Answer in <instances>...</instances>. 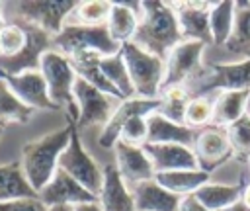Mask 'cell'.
<instances>
[{
    "mask_svg": "<svg viewBox=\"0 0 250 211\" xmlns=\"http://www.w3.org/2000/svg\"><path fill=\"white\" fill-rule=\"evenodd\" d=\"M72 131H74V121L66 117V123L62 127L41 133L21 147L18 160L35 193H39L59 170L61 154L68 147Z\"/></svg>",
    "mask_w": 250,
    "mask_h": 211,
    "instance_id": "6da1fadb",
    "label": "cell"
},
{
    "mask_svg": "<svg viewBox=\"0 0 250 211\" xmlns=\"http://www.w3.org/2000/svg\"><path fill=\"white\" fill-rule=\"evenodd\" d=\"M182 41L184 37L172 4L160 0L145 2V14L133 37V43L160 59H166L168 53Z\"/></svg>",
    "mask_w": 250,
    "mask_h": 211,
    "instance_id": "7a4b0ae2",
    "label": "cell"
},
{
    "mask_svg": "<svg viewBox=\"0 0 250 211\" xmlns=\"http://www.w3.org/2000/svg\"><path fill=\"white\" fill-rule=\"evenodd\" d=\"M53 49L68 57L72 63H78L117 55L121 45L109 35L107 25L64 23L61 33L53 37Z\"/></svg>",
    "mask_w": 250,
    "mask_h": 211,
    "instance_id": "3957f363",
    "label": "cell"
},
{
    "mask_svg": "<svg viewBox=\"0 0 250 211\" xmlns=\"http://www.w3.org/2000/svg\"><path fill=\"white\" fill-rule=\"evenodd\" d=\"M76 4V0H23L0 2V8L6 23H31L55 37L64 27Z\"/></svg>",
    "mask_w": 250,
    "mask_h": 211,
    "instance_id": "277c9868",
    "label": "cell"
},
{
    "mask_svg": "<svg viewBox=\"0 0 250 211\" xmlns=\"http://www.w3.org/2000/svg\"><path fill=\"white\" fill-rule=\"evenodd\" d=\"M186 90L189 96L215 98L221 92L250 90V57L240 61H213L205 63L203 72L191 80Z\"/></svg>",
    "mask_w": 250,
    "mask_h": 211,
    "instance_id": "5b68a950",
    "label": "cell"
},
{
    "mask_svg": "<svg viewBox=\"0 0 250 211\" xmlns=\"http://www.w3.org/2000/svg\"><path fill=\"white\" fill-rule=\"evenodd\" d=\"M119 53L127 64L135 96L145 100H158L162 94V82L166 72L164 59L148 53L133 41L121 45Z\"/></svg>",
    "mask_w": 250,
    "mask_h": 211,
    "instance_id": "8992f818",
    "label": "cell"
},
{
    "mask_svg": "<svg viewBox=\"0 0 250 211\" xmlns=\"http://www.w3.org/2000/svg\"><path fill=\"white\" fill-rule=\"evenodd\" d=\"M39 70L47 82V90L49 96L53 100V104L59 109L66 111V117H70L72 121H76L78 117V107L74 102V84H76V70L74 64L68 57H64L62 53H59L57 49H49L39 63Z\"/></svg>",
    "mask_w": 250,
    "mask_h": 211,
    "instance_id": "52a82bcc",
    "label": "cell"
},
{
    "mask_svg": "<svg viewBox=\"0 0 250 211\" xmlns=\"http://www.w3.org/2000/svg\"><path fill=\"white\" fill-rule=\"evenodd\" d=\"M72 94L78 107V117L74 121L78 133H90V131L100 133L107 125V121L111 119L119 104L123 102L115 96L100 92L80 76L76 78Z\"/></svg>",
    "mask_w": 250,
    "mask_h": 211,
    "instance_id": "ba28073f",
    "label": "cell"
},
{
    "mask_svg": "<svg viewBox=\"0 0 250 211\" xmlns=\"http://www.w3.org/2000/svg\"><path fill=\"white\" fill-rule=\"evenodd\" d=\"M59 168L64 170L80 186H84L90 193H94L98 197V193L102 190V184H104V164L98 162L92 156V152L86 148V145L82 143V139L76 131V125H74L68 147L61 154Z\"/></svg>",
    "mask_w": 250,
    "mask_h": 211,
    "instance_id": "9c48e42d",
    "label": "cell"
},
{
    "mask_svg": "<svg viewBox=\"0 0 250 211\" xmlns=\"http://www.w3.org/2000/svg\"><path fill=\"white\" fill-rule=\"evenodd\" d=\"M205 51H207V45L201 41L178 43L164 59L166 72H164L162 92L176 86H188L191 80H195L205 68V63H203Z\"/></svg>",
    "mask_w": 250,
    "mask_h": 211,
    "instance_id": "30bf717a",
    "label": "cell"
},
{
    "mask_svg": "<svg viewBox=\"0 0 250 211\" xmlns=\"http://www.w3.org/2000/svg\"><path fill=\"white\" fill-rule=\"evenodd\" d=\"M193 152L197 158V166L207 174H211L221 164H225L227 160L236 156L232 150L230 139L227 135V129L217 127V125H209V127L197 131L195 143H193Z\"/></svg>",
    "mask_w": 250,
    "mask_h": 211,
    "instance_id": "8fae6325",
    "label": "cell"
},
{
    "mask_svg": "<svg viewBox=\"0 0 250 211\" xmlns=\"http://www.w3.org/2000/svg\"><path fill=\"white\" fill-rule=\"evenodd\" d=\"M111 160L129 188H135L143 182L154 180V176H156L154 166H152L148 154L145 152V147L117 141L111 148Z\"/></svg>",
    "mask_w": 250,
    "mask_h": 211,
    "instance_id": "7c38bea8",
    "label": "cell"
},
{
    "mask_svg": "<svg viewBox=\"0 0 250 211\" xmlns=\"http://www.w3.org/2000/svg\"><path fill=\"white\" fill-rule=\"evenodd\" d=\"M8 86L14 90V94L33 111H57L59 107L53 104L47 82L41 74V70H25L20 74H0Z\"/></svg>",
    "mask_w": 250,
    "mask_h": 211,
    "instance_id": "4fadbf2b",
    "label": "cell"
},
{
    "mask_svg": "<svg viewBox=\"0 0 250 211\" xmlns=\"http://www.w3.org/2000/svg\"><path fill=\"white\" fill-rule=\"evenodd\" d=\"M160 106V98L158 100H145V98H129L123 100L119 104V107L115 109V113L111 115V119L107 121V125L100 131L98 135V147L105 152H111L113 145L119 141V133L121 127L135 115H150L152 111H156Z\"/></svg>",
    "mask_w": 250,
    "mask_h": 211,
    "instance_id": "5bb4252c",
    "label": "cell"
},
{
    "mask_svg": "<svg viewBox=\"0 0 250 211\" xmlns=\"http://www.w3.org/2000/svg\"><path fill=\"white\" fill-rule=\"evenodd\" d=\"M184 41H201L211 47V27H209V10L213 2H170Z\"/></svg>",
    "mask_w": 250,
    "mask_h": 211,
    "instance_id": "9a60e30c",
    "label": "cell"
},
{
    "mask_svg": "<svg viewBox=\"0 0 250 211\" xmlns=\"http://www.w3.org/2000/svg\"><path fill=\"white\" fill-rule=\"evenodd\" d=\"M37 195L47 207H55V205H70V207H74V205L98 199L94 193H90L84 186H80L72 176H68L61 168L55 172L53 180Z\"/></svg>",
    "mask_w": 250,
    "mask_h": 211,
    "instance_id": "2e32d148",
    "label": "cell"
},
{
    "mask_svg": "<svg viewBox=\"0 0 250 211\" xmlns=\"http://www.w3.org/2000/svg\"><path fill=\"white\" fill-rule=\"evenodd\" d=\"M145 152L148 154L154 172H176V170H195L197 158L191 147L188 145H178V143H164V145H154L146 143Z\"/></svg>",
    "mask_w": 250,
    "mask_h": 211,
    "instance_id": "e0dca14e",
    "label": "cell"
},
{
    "mask_svg": "<svg viewBox=\"0 0 250 211\" xmlns=\"http://www.w3.org/2000/svg\"><path fill=\"white\" fill-rule=\"evenodd\" d=\"M98 203L104 211H137L133 191L117 172L113 160L104 164V184L98 193Z\"/></svg>",
    "mask_w": 250,
    "mask_h": 211,
    "instance_id": "ac0fdd59",
    "label": "cell"
},
{
    "mask_svg": "<svg viewBox=\"0 0 250 211\" xmlns=\"http://www.w3.org/2000/svg\"><path fill=\"white\" fill-rule=\"evenodd\" d=\"M143 14H145V2H113L105 23L109 35L119 45L133 41L139 23L143 20Z\"/></svg>",
    "mask_w": 250,
    "mask_h": 211,
    "instance_id": "d6986e66",
    "label": "cell"
},
{
    "mask_svg": "<svg viewBox=\"0 0 250 211\" xmlns=\"http://www.w3.org/2000/svg\"><path fill=\"white\" fill-rule=\"evenodd\" d=\"M131 191H133V201L137 211H178L184 199L168 191L166 188H162L156 180L143 182L131 188Z\"/></svg>",
    "mask_w": 250,
    "mask_h": 211,
    "instance_id": "ffe728a7",
    "label": "cell"
},
{
    "mask_svg": "<svg viewBox=\"0 0 250 211\" xmlns=\"http://www.w3.org/2000/svg\"><path fill=\"white\" fill-rule=\"evenodd\" d=\"M146 125H148L146 143H154V145L178 143V145H188L193 148L195 135H197L195 129H191L188 125L174 123V121L166 119L164 115H160L158 111H152L150 115H146Z\"/></svg>",
    "mask_w": 250,
    "mask_h": 211,
    "instance_id": "44dd1931",
    "label": "cell"
},
{
    "mask_svg": "<svg viewBox=\"0 0 250 211\" xmlns=\"http://www.w3.org/2000/svg\"><path fill=\"white\" fill-rule=\"evenodd\" d=\"M250 102V90H234V92H221L213 98L215 113H213V125L217 127H229L230 123L238 121L248 111Z\"/></svg>",
    "mask_w": 250,
    "mask_h": 211,
    "instance_id": "7402d4cb",
    "label": "cell"
},
{
    "mask_svg": "<svg viewBox=\"0 0 250 211\" xmlns=\"http://www.w3.org/2000/svg\"><path fill=\"white\" fill-rule=\"evenodd\" d=\"M246 186H230V184H219V182H207L203 184L193 197L207 209V211H225L238 199H242V191Z\"/></svg>",
    "mask_w": 250,
    "mask_h": 211,
    "instance_id": "603a6c76",
    "label": "cell"
},
{
    "mask_svg": "<svg viewBox=\"0 0 250 211\" xmlns=\"http://www.w3.org/2000/svg\"><path fill=\"white\" fill-rule=\"evenodd\" d=\"M234 14H236V2H213L209 10V27H211V47L223 49L234 31Z\"/></svg>",
    "mask_w": 250,
    "mask_h": 211,
    "instance_id": "cb8c5ba5",
    "label": "cell"
},
{
    "mask_svg": "<svg viewBox=\"0 0 250 211\" xmlns=\"http://www.w3.org/2000/svg\"><path fill=\"white\" fill-rule=\"evenodd\" d=\"M209 174L203 172L201 168H195V170H176V172H162V174H156L154 180L166 188L168 191L180 195V197H188V195H193L203 184L209 182Z\"/></svg>",
    "mask_w": 250,
    "mask_h": 211,
    "instance_id": "d4e9b609",
    "label": "cell"
},
{
    "mask_svg": "<svg viewBox=\"0 0 250 211\" xmlns=\"http://www.w3.org/2000/svg\"><path fill=\"white\" fill-rule=\"evenodd\" d=\"M35 190L29 186L20 160L0 162V201L20 199V197H35Z\"/></svg>",
    "mask_w": 250,
    "mask_h": 211,
    "instance_id": "484cf974",
    "label": "cell"
},
{
    "mask_svg": "<svg viewBox=\"0 0 250 211\" xmlns=\"http://www.w3.org/2000/svg\"><path fill=\"white\" fill-rule=\"evenodd\" d=\"M223 49L229 55H232L234 61L250 57V0L236 2L234 31H232L230 41Z\"/></svg>",
    "mask_w": 250,
    "mask_h": 211,
    "instance_id": "4316f807",
    "label": "cell"
},
{
    "mask_svg": "<svg viewBox=\"0 0 250 211\" xmlns=\"http://www.w3.org/2000/svg\"><path fill=\"white\" fill-rule=\"evenodd\" d=\"M33 113L35 111L31 107H27L14 94V90L8 86V82L0 76V127L8 129L10 123L25 125L27 121H31Z\"/></svg>",
    "mask_w": 250,
    "mask_h": 211,
    "instance_id": "83f0119b",
    "label": "cell"
},
{
    "mask_svg": "<svg viewBox=\"0 0 250 211\" xmlns=\"http://www.w3.org/2000/svg\"><path fill=\"white\" fill-rule=\"evenodd\" d=\"M102 72L105 74V78L111 82V86L119 92L121 100H129V98H135V90H133V84H131V76H129V70H127V64L121 57V53L117 55H111V57H104L98 61Z\"/></svg>",
    "mask_w": 250,
    "mask_h": 211,
    "instance_id": "f1b7e54d",
    "label": "cell"
},
{
    "mask_svg": "<svg viewBox=\"0 0 250 211\" xmlns=\"http://www.w3.org/2000/svg\"><path fill=\"white\" fill-rule=\"evenodd\" d=\"M109 0H84L78 2L72 14L68 16L66 23H76V25H105L109 12H111Z\"/></svg>",
    "mask_w": 250,
    "mask_h": 211,
    "instance_id": "f546056e",
    "label": "cell"
},
{
    "mask_svg": "<svg viewBox=\"0 0 250 211\" xmlns=\"http://www.w3.org/2000/svg\"><path fill=\"white\" fill-rule=\"evenodd\" d=\"M189 92L186 90V86H176V88H168L160 94V106H158V113L164 115L166 119L186 125V109H188V102H189Z\"/></svg>",
    "mask_w": 250,
    "mask_h": 211,
    "instance_id": "4dcf8cb0",
    "label": "cell"
},
{
    "mask_svg": "<svg viewBox=\"0 0 250 211\" xmlns=\"http://www.w3.org/2000/svg\"><path fill=\"white\" fill-rule=\"evenodd\" d=\"M213 113H215L213 98H209V96H193L188 102L186 125L195 129V131L205 129V127L213 125Z\"/></svg>",
    "mask_w": 250,
    "mask_h": 211,
    "instance_id": "1f68e13d",
    "label": "cell"
},
{
    "mask_svg": "<svg viewBox=\"0 0 250 211\" xmlns=\"http://www.w3.org/2000/svg\"><path fill=\"white\" fill-rule=\"evenodd\" d=\"M227 129V135L230 139L232 150L240 158H250V113L242 115L238 121L230 123Z\"/></svg>",
    "mask_w": 250,
    "mask_h": 211,
    "instance_id": "d6a6232c",
    "label": "cell"
},
{
    "mask_svg": "<svg viewBox=\"0 0 250 211\" xmlns=\"http://www.w3.org/2000/svg\"><path fill=\"white\" fill-rule=\"evenodd\" d=\"M0 37H2V57H16L27 45V33L18 23H6L0 29Z\"/></svg>",
    "mask_w": 250,
    "mask_h": 211,
    "instance_id": "836d02e7",
    "label": "cell"
},
{
    "mask_svg": "<svg viewBox=\"0 0 250 211\" xmlns=\"http://www.w3.org/2000/svg\"><path fill=\"white\" fill-rule=\"evenodd\" d=\"M148 139V125H146V115H135L131 117L119 133V141H125L129 145L145 147Z\"/></svg>",
    "mask_w": 250,
    "mask_h": 211,
    "instance_id": "e575fe53",
    "label": "cell"
},
{
    "mask_svg": "<svg viewBox=\"0 0 250 211\" xmlns=\"http://www.w3.org/2000/svg\"><path fill=\"white\" fill-rule=\"evenodd\" d=\"M47 209L49 207L39 199V195L0 201V211H47Z\"/></svg>",
    "mask_w": 250,
    "mask_h": 211,
    "instance_id": "d590c367",
    "label": "cell"
},
{
    "mask_svg": "<svg viewBox=\"0 0 250 211\" xmlns=\"http://www.w3.org/2000/svg\"><path fill=\"white\" fill-rule=\"evenodd\" d=\"M178 211H207L193 195H188V197H184L182 199V203H180V209Z\"/></svg>",
    "mask_w": 250,
    "mask_h": 211,
    "instance_id": "8d00e7d4",
    "label": "cell"
},
{
    "mask_svg": "<svg viewBox=\"0 0 250 211\" xmlns=\"http://www.w3.org/2000/svg\"><path fill=\"white\" fill-rule=\"evenodd\" d=\"M72 211H104V209H102V205H100V203H98V199H96V201H88V203L74 205V207H72Z\"/></svg>",
    "mask_w": 250,
    "mask_h": 211,
    "instance_id": "74e56055",
    "label": "cell"
},
{
    "mask_svg": "<svg viewBox=\"0 0 250 211\" xmlns=\"http://www.w3.org/2000/svg\"><path fill=\"white\" fill-rule=\"evenodd\" d=\"M225 211H250V207H248L242 199H238L236 203H232V205H230V207H227Z\"/></svg>",
    "mask_w": 250,
    "mask_h": 211,
    "instance_id": "f35d334b",
    "label": "cell"
},
{
    "mask_svg": "<svg viewBox=\"0 0 250 211\" xmlns=\"http://www.w3.org/2000/svg\"><path fill=\"white\" fill-rule=\"evenodd\" d=\"M242 201L250 207V184H248V186L244 188V191H242Z\"/></svg>",
    "mask_w": 250,
    "mask_h": 211,
    "instance_id": "ab89813d",
    "label": "cell"
},
{
    "mask_svg": "<svg viewBox=\"0 0 250 211\" xmlns=\"http://www.w3.org/2000/svg\"><path fill=\"white\" fill-rule=\"evenodd\" d=\"M47 211H72L70 205H55V207H49Z\"/></svg>",
    "mask_w": 250,
    "mask_h": 211,
    "instance_id": "60d3db41",
    "label": "cell"
},
{
    "mask_svg": "<svg viewBox=\"0 0 250 211\" xmlns=\"http://www.w3.org/2000/svg\"><path fill=\"white\" fill-rule=\"evenodd\" d=\"M6 25V21H4V16H2V8H0V29Z\"/></svg>",
    "mask_w": 250,
    "mask_h": 211,
    "instance_id": "b9f144b4",
    "label": "cell"
},
{
    "mask_svg": "<svg viewBox=\"0 0 250 211\" xmlns=\"http://www.w3.org/2000/svg\"><path fill=\"white\" fill-rule=\"evenodd\" d=\"M8 129L6 127H0V143H2V139H4V133H6Z\"/></svg>",
    "mask_w": 250,
    "mask_h": 211,
    "instance_id": "7bdbcfd3",
    "label": "cell"
},
{
    "mask_svg": "<svg viewBox=\"0 0 250 211\" xmlns=\"http://www.w3.org/2000/svg\"><path fill=\"white\" fill-rule=\"evenodd\" d=\"M0 57H2V37H0Z\"/></svg>",
    "mask_w": 250,
    "mask_h": 211,
    "instance_id": "ee69618b",
    "label": "cell"
},
{
    "mask_svg": "<svg viewBox=\"0 0 250 211\" xmlns=\"http://www.w3.org/2000/svg\"><path fill=\"white\" fill-rule=\"evenodd\" d=\"M248 168H250V158H248Z\"/></svg>",
    "mask_w": 250,
    "mask_h": 211,
    "instance_id": "f6af8a7d",
    "label": "cell"
}]
</instances>
